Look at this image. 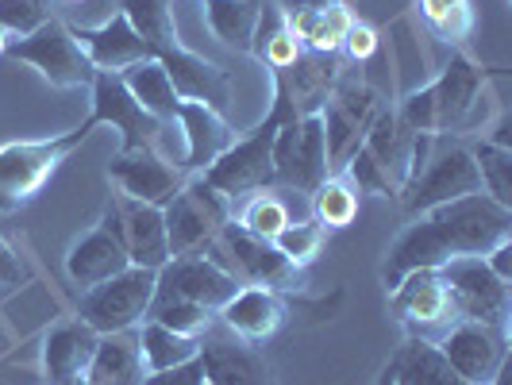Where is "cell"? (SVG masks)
<instances>
[{"mask_svg":"<svg viewBox=\"0 0 512 385\" xmlns=\"http://www.w3.org/2000/svg\"><path fill=\"white\" fill-rule=\"evenodd\" d=\"M201 385H212V382H201Z\"/></svg>","mask_w":512,"mask_h":385,"instance_id":"obj_52","label":"cell"},{"mask_svg":"<svg viewBox=\"0 0 512 385\" xmlns=\"http://www.w3.org/2000/svg\"><path fill=\"white\" fill-rule=\"evenodd\" d=\"M258 12H262V4H258V0H205L208 31H212L224 47L243 51V54H251Z\"/></svg>","mask_w":512,"mask_h":385,"instance_id":"obj_29","label":"cell"},{"mask_svg":"<svg viewBox=\"0 0 512 385\" xmlns=\"http://www.w3.org/2000/svg\"><path fill=\"white\" fill-rule=\"evenodd\" d=\"M285 24L289 31L301 39V47L305 51H316V54H339L343 51V39H347V31L355 24V16L343 8V4H335L328 12H301V16H285Z\"/></svg>","mask_w":512,"mask_h":385,"instance_id":"obj_30","label":"cell"},{"mask_svg":"<svg viewBox=\"0 0 512 385\" xmlns=\"http://www.w3.org/2000/svg\"><path fill=\"white\" fill-rule=\"evenodd\" d=\"M4 285H20V262L8 251V243L0 239V289Z\"/></svg>","mask_w":512,"mask_h":385,"instance_id":"obj_47","label":"cell"},{"mask_svg":"<svg viewBox=\"0 0 512 385\" xmlns=\"http://www.w3.org/2000/svg\"><path fill=\"white\" fill-rule=\"evenodd\" d=\"M270 93H274V104L266 112V120L258 124L251 135L243 139H231V147L212 166H208L201 178L224 197V201H239L247 193H258L266 185H274V135L285 120H293V101H289V89H285L282 70H270Z\"/></svg>","mask_w":512,"mask_h":385,"instance_id":"obj_3","label":"cell"},{"mask_svg":"<svg viewBox=\"0 0 512 385\" xmlns=\"http://www.w3.org/2000/svg\"><path fill=\"white\" fill-rule=\"evenodd\" d=\"M470 193H482L474 154L466 143H443V147H432L424 170L401 189V205L409 216H424V212L470 197Z\"/></svg>","mask_w":512,"mask_h":385,"instance_id":"obj_10","label":"cell"},{"mask_svg":"<svg viewBox=\"0 0 512 385\" xmlns=\"http://www.w3.org/2000/svg\"><path fill=\"white\" fill-rule=\"evenodd\" d=\"M154 282H158V270L128 266L124 274H116L108 282L89 285L77 297V320H85L97 335L139 328L147 320V312H151Z\"/></svg>","mask_w":512,"mask_h":385,"instance_id":"obj_6","label":"cell"},{"mask_svg":"<svg viewBox=\"0 0 512 385\" xmlns=\"http://www.w3.org/2000/svg\"><path fill=\"white\" fill-rule=\"evenodd\" d=\"M339 74H343L339 54H316V51L301 54L289 70H282L285 89H289V101H293V112H297V116L320 112L324 104L332 101Z\"/></svg>","mask_w":512,"mask_h":385,"instance_id":"obj_24","label":"cell"},{"mask_svg":"<svg viewBox=\"0 0 512 385\" xmlns=\"http://www.w3.org/2000/svg\"><path fill=\"white\" fill-rule=\"evenodd\" d=\"M212 316L216 312H208L201 305H189V301H158L151 305L147 312V320H158L162 328H170V332L178 335H189V339H197V335L205 332L208 324H212Z\"/></svg>","mask_w":512,"mask_h":385,"instance_id":"obj_40","label":"cell"},{"mask_svg":"<svg viewBox=\"0 0 512 385\" xmlns=\"http://www.w3.org/2000/svg\"><path fill=\"white\" fill-rule=\"evenodd\" d=\"M205 382V366L201 359H189L174 366V370H158V374H147L139 385H201Z\"/></svg>","mask_w":512,"mask_h":385,"instance_id":"obj_44","label":"cell"},{"mask_svg":"<svg viewBox=\"0 0 512 385\" xmlns=\"http://www.w3.org/2000/svg\"><path fill=\"white\" fill-rule=\"evenodd\" d=\"M359 216V193L347 178H324L312 189V220L320 228H347Z\"/></svg>","mask_w":512,"mask_h":385,"instance_id":"obj_35","label":"cell"},{"mask_svg":"<svg viewBox=\"0 0 512 385\" xmlns=\"http://www.w3.org/2000/svg\"><path fill=\"white\" fill-rule=\"evenodd\" d=\"M512 239V208L497 205L486 193H470L459 201L432 208L424 216H412V224L389 247L382 266L385 289L412 270H439L451 258H486L493 247Z\"/></svg>","mask_w":512,"mask_h":385,"instance_id":"obj_1","label":"cell"},{"mask_svg":"<svg viewBox=\"0 0 512 385\" xmlns=\"http://www.w3.org/2000/svg\"><path fill=\"white\" fill-rule=\"evenodd\" d=\"M120 220H124V247H128L131 266L143 270H162L170 262V247H166V224H162V208L139 205L120 197Z\"/></svg>","mask_w":512,"mask_h":385,"instance_id":"obj_25","label":"cell"},{"mask_svg":"<svg viewBox=\"0 0 512 385\" xmlns=\"http://www.w3.org/2000/svg\"><path fill=\"white\" fill-rule=\"evenodd\" d=\"M393 382H397V359H389V366L378 374V382H374V385H393Z\"/></svg>","mask_w":512,"mask_h":385,"instance_id":"obj_48","label":"cell"},{"mask_svg":"<svg viewBox=\"0 0 512 385\" xmlns=\"http://www.w3.org/2000/svg\"><path fill=\"white\" fill-rule=\"evenodd\" d=\"M416 8H420V16L428 20L432 35L443 39V43L459 47L462 39L470 35L474 16H470V8H466V4H455V0H416Z\"/></svg>","mask_w":512,"mask_h":385,"instance_id":"obj_37","label":"cell"},{"mask_svg":"<svg viewBox=\"0 0 512 385\" xmlns=\"http://www.w3.org/2000/svg\"><path fill=\"white\" fill-rule=\"evenodd\" d=\"M397 359V378L405 385H466L447 366V359L439 355L436 343H424V339H409L405 351L393 355Z\"/></svg>","mask_w":512,"mask_h":385,"instance_id":"obj_34","label":"cell"},{"mask_svg":"<svg viewBox=\"0 0 512 385\" xmlns=\"http://www.w3.org/2000/svg\"><path fill=\"white\" fill-rule=\"evenodd\" d=\"M139 351H143L147 374H158V370H174L181 362L197 359V339L170 332L158 320H143L139 324Z\"/></svg>","mask_w":512,"mask_h":385,"instance_id":"obj_33","label":"cell"},{"mask_svg":"<svg viewBox=\"0 0 512 385\" xmlns=\"http://www.w3.org/2000/svg\"><path fill=\"white\" fill-rule=\"evenodd\" d=\"M51 20L47 0H0V31L24 39Z\"/></svg>","mask_w":512,"mask_h":385,"instance_id":"obj_42","label":"cell"},{"mask_svg":"<svg viewBox=\"0 0 512 385\" xmlns=\"http://www.w3.org/2000/svg\"><path fill=\"white\" fill-rule=\"evenodd\" d=\"M70 35L77 39V47L89 54V62L97 70H104V74H120V70H128L135 62H147L151 58V47L139 39V31L128 24L124 12H116L101 27L70 24Z\"/></svg>","mask_w":512,"mask_h":385,"instance_id":"obj_20","label":"cell"},{"mask_svg":"<svg viewBox=\"0 0 512 385\" xmlns=\"http://www.w3.org/2000/svg\"><path fill=\"white\" fill-rule=\"evenodd\" d=\"M393 385H405V382H401V378H397V382H393Z\"/></svg>","mask_w":512,"mask_h":385,"instance_id":"obj_50","label":"cell"},{"mask_svg":"<svg viewBox=\"0 0 512 385\" xmlns=\"http://www.w3.org/2000/svg\"><path fill=\"white\" fill-rule=\"evenodd\" d=\"M93 112H89V120L101 128V124H112V128L120 131V151H143V147H154V139H158V131L162 124L147 116L139 101L128 93V85L120 81V74H104L97 70L93 77Z\"/></svg>","mask_w":512,"mask_h":385,"instance_id":"obj_16","label":"cell"},{"mask_svg":"<svg viewBox=\"0 0 512 385\" xmlns=\"http://www.w3.org/2000/svg\"><path fill=\"white\" fill-rule=\"evenodd\" d=\"M470 154H474V166L482 178V193L493 197L497 205L512 208V147H497L489 139H478Z\"/></svg>","mask_w":512,"mask_h":385,"instance_id":"obj_36","label":"cell"},{"mask_svg":"<svg viewBox=\"0 0 512 385\" xmlns=\"http://www.w3.org/2000/svg\"><path fill=\"white\" fill-rule=\"evenodd\" d=\"M143 378H147V366L139 351V328L97 339V351L85 370V385H139Z\"/></svg>","mask_w":512,"mask_h":385,"instance_id":"obj_26","label":"cell"},{"mask_svg":"<svg viewBox=\"0 0 512 385\" xmlns=\"http://www.w3.org/2000/svg\"><path fill=\"white\" fill-rule=\"evenodd\" d=\"M178 124L185 131V158H181V174H205L208 166L231 147V128L220 112H212L208 104L181 101Z\"/></svg>","mask_w":512,"mask_h":385,"instance_id":"obj_22","label":"cell"},{"mask_svg":"<svg viewBox=\"0 0 512 385\" xmlns=\"http://www.w3.org/2000/svg\"><path fill=\"white\" fill-rule=\"evenodd\" d=\"M108 178L120 185V197L128 201H139V205H154L162 208L181 185H185V174L178 166L162 162L154 147H143V151H120L112 162H108Z\"/></svg>","mask_w":512,"mask_h":385,"instance_id":"obj_18","label":"cell"},{"mask_svg":"<svg viewBox=\"0 0 512 385\" xmlns=\"http://www.w3.org/2000/svg\"><path fill=\"white\" fill-rule=\"evenodd\" d=\"M170 4L174 0H120V12L139 31V39L151 47V58L181 43L178 31H174V8Z\"/></svg>","mask_w":512,"mask_h":385,"instance_id":"obj_32","label":"cell"},{"mask_svg":"<svg viewBox=\"0 0 512 385\" xmlns=\"http://www.w3.org/2000/svg\"><path fill=\"white\" fill-rule=\"evenodd\" d=\"M497 77L493 70L478 66L462 51H451L436 81L409 89L397 108V120L416 135H451V131H474L478 112L486 97V81Z\"/></svg>","mask_w":512,"mask_h":385,"instance_id":"obj_2","label":"cell"},{"mask_svg":"<svg viewBox=\"0 0 512 385\" xmlns=\"http://www.w3.org/2000/svg\"><path fill=\"white\" fill-rule=\"evenodd\" d=\"M228 205L201 174L185 181L178 193L162 205V224H166V247L170 258L201 255L208 243L216 239V231L228 224Z\"/></svg>","mask_w":512,"mask_h":385,"instance_id":"obj_7","label":"cell"},{"mask_svg":"<svg viewBox=\"0 0 512 385\" xmlns=\"http://www.w3.org/2000/svg\"><path fill=\"white\" fill-rule=\"evenodd\" d=\"M4 58L35 66L54 89H85L97 77V66L89 62V54L77 47V39L70 35V24H62L54 16L39 31H31L24 39H12L4 47Z\"/></svg>","mask_w":512,"mask_h":385,"instance_id":"obj_9","label":"cell"},{"mask_svg":"<svg viewBox=\"0 0 512 385\" xmlns=\"http://www.w3.org/2000/svg\"><path fill=\"white\" fill-rule=\"evenodd\" d=\"M489 385H509V366H505V370H501V374H497V378H493Z\"/></svg>","mask_w":512,"mask_h":385,"instance_id":"obj_49","label":"cell"},{"mask_svg":"<svg viewBox=\"0 0 512 385\" xmlns=\"http://www.w3.org/2000/svg\"><path fill=\"white\" fill-rule=\"evenodd\" d=\"M251 54H255L262 66H270V70H289V66L305 54L301 39H297V35L289 31V24H285L282 8H262V12H258Z\"/></svg>","mask_w":512,"mask_h":385,"instance_id":"obj_31","label":"cell"},{"mask_svg":"<svg viewBox=\"0 0 512 385\" xmlns=\"http://www.w3.org/2000/svg\"><path fill=\"white\" fill-rule=\"evenodd\" d=\"M239 224L251 231V235H258V239H274V235L289 224V208H285L274 193H258V197L247 201Z\"/></svg>","mask_w":512,"mask_h":385,"instance_id":"obj_41","label":"cell"},{"mask_svg":"<svg viewBox=\"0 0 512 385\" xmlns=\"http://www.w3.org/2000/svg\"><path fill=\"white\" fill-rule=\"evenodd\" d=\"M455 4H466V0H455Z\"/></svg>","mask_w":512,"mask_h":385,"instance_id":"obj_51","label":"cell"},{"mask_svg":"<svg viewBox=\"0 0 512 385\" xmlns=\"http://www.w3.org/2000/svg\"><path fill=\"white\" fill-rule=\"evenodd\" d=\"M154 62H162V70L170 77V85H174V93H178V101H197V104H208L212 112H228L231 104V81L228 74L216 66V62H208L201 54H193L189 47H170V51L154 54Z\"/></svg>","mask_w":512,"mask_h":385,"instance_id":"obj_19","label":"cell"},{"mask_svg":"<svg viewBox=\"0 0 512 385\" xmlns=\"http://www.w3.org/2000/svg\"><path fill=\"white\" fill-rule=\"evenodd\" d=\"M343 0H282V16H301V12H328Z\"/></svg>","mask_w":512,"mask_h":385,"instance_id":"obj_46","label":"cell"},{"mask_svg":"<svg viewBox=\"0 0 512 385\" xmlns=\"http://www.w3.org/2000/svg\"><path fill=\"white\" fill-rule=\"evenodd\" d=\"M436 347L466 385H489L509 366V332L474 320H459Z\"/></svg>","mask_w":512,"mask_h":385,"instance_id":"obj_14","label":"cell"},{"mask_svg":"<svg viewBox=\"0 0 512 385\" xmlns=\"http://www.w3.org/2000/svg\"><path fill=\"white\" fill-rule=\"evenodd\" d=\"M374 51H378V31L370 24H351V31H347V39H343V51L351 62H366V58H374Z\"/></svg>","mask_w":512,"mask_h":385,"instance_id":"obj_43","label":"cell"},{"mask_svg":"<svg viewBox=\"0 0 512 385\" xmlns=\"http://www.w3.org/2000/svg\"><path fill=\"white\" fill-rule=\"evenodd\" d=\"M389 305L397 312L401 328L412 339H424V343H439L459 324V312H455L447 289L439 282V270H412V274H405L397 282V289H389Z\"/></svg>","mask_w":512,"mask_h":385,"instance_id":"obj_12","label":"cell"},{"mask_svg":"<svg viewBox=\"0 0 512 385\" xmlns=\"http://www.w3.org/2000/svg\"><path fill=\"white\" fill-rule=\"evenodd\" d=\"M201 255L216 258L239 285H258V289H274V293L301 289V270L270 239H258L235 220H228L224 228L216 231V239Z\"/></svg>","mask_w":512,"mask_h":385,"instance_id":"obj_5","label":"cell"},{"mask_svg":"<svg viewBox=\"0 0 512 385\" xmlns=\"http://www.w3.org/2000/svg\"><path fill=\"white\" fill-rule=\"evenodd\" d=\"M220 324L235 332L243 343H262L282 328L285 320V305L274 289H258V285H243L228 305L216 312Z\"/></svg>","mask_w":512,"mask_h":385,"instance_id":"obj_23","label":"cell"},{"mask_svg":"<svg viewBox=\"0 0 512 385\" xmlns=\"http://www.w3.org/2000/svg\"><path fill=\"white\" fill-rule=\"evenodd\" d=\"M486 266L501 278V282H509L512 285V239L509 243H501V247H493L486 255Z\"/></svg>","mask_w":512,"mask_h":385,"instance_id":"obj_45","label":"cell"},{"mask_svg":"<svg viewBox=\"0 0 512 385\" xmlns=\"http://www.w3.org/2000/svg\"><path fill=\"white\" fill-rule=\"evenodd\" d=\"M131 266L128 247H124V220H120V205L104 208L101 224L93 231H85L70 247L66 255V274L74 278V285L89 289V285H101L116 274H124Z\"/></svg>","mask_w":512,"mask_h":385,"instance_id":"obj_15","label":"cell"},{"mask_svg":"<svg viewBox=\"0 0 512 385\" xmlns=\"http://www.w3.org/2000/svg\"><path fill=\"white\" fill-rule=\"evenodd\" d=\"M120 81L128 85V93L139 101V108L154 116L158 124H170V120H178V93H174V85H170V77L162 70V62H135L128 70H120Z\"/></svg>","mask_w":512,"mask_h":385,"instance_id":"obj_28","label":"cell"},{"mask_svg":"<svg viewBox=\"0 0 512 385\" xmlns=\"http://www.w3.org/2000/svg\"><path fill=\"white\" fill-rule=\"evenodd\" d=\"M439 282L447 289L451 305L459 312V320L489 324L497 332H509L512 316V285L501 282L486 266V258H451L439 266Z\"/></svg>","mask_w":512,"mask_h":385,"instance_id":"obj_8","label":"cell"},{"mask_svg":"<svg viewBox=\"0 0 512 385\" xmlns=\"http://www.w3.org/2000/svg\"><path fill=\"white\" fill-rule=\"evenodd\" d=\"M239 289L243 285L235 282L216 258L185 255V258H170L158 270L151 305H158V301H189V305H201L208 312H220Z\"/></svg>","mask_w":512,"mask_h":385,"instance_id":"obj_13","label":"cell"},{"mask_svg":"<svg viewBox=\"0 0 512 385\" xmlns=\"http://www.w3.org/2000/svg\"><path fill=\"white\" fill-rule=\"evenodd\" d=\"M97 339L85 320H62L43 339V378L47 385H85V370L97 351Z\"/></svg>","mask_w":512,"mask_h":385,"instance_id":"obj_21","label":"cell"},{"mask_svg":"<svg viewBox=\"0 0 512 385\" xmlns=\"http://www.w3.org/2000/svg\"><path fill=\"white\" fill-rule=\"evenodd\" d=\"M197 359L205 366V382L212 385H274L270 366L258 359L255 343H243L224 324H208L197 335Z\"/></svg>","mask_w":512,"mask_h":385,"instance_id":"obj_17","label":"cell"},{"mask_svg":"<svg viewBox=\"0 0 512 385\" xmlns=\"http://www.w3.org/2000/svg\"><path fill=\"white\" fill-rule=\"evenodd\" d=\"M93 128L97 124L85 116V124H77L66 135L35 139V143H4L0 147V212L27 205L51 181L54 170L93 135Z\"/></svg>","mask_w":512,"mask_h":385,"instance_id":"obj_4","label":"cell"},{"mask_svg":"<svg viewBox=\"0 0 512 385\" xmlns=\"http://www.w3.org/2000/svg\"><path fill=\"white\" fill-rule=\"evenodd\" d=\"M270 158H274V181H282L289 189H301V193H312L320 181L332 178L320 112L285 120L278 135H274Z\"/></svg>","mask_w":512,"mask_h":385,"instance_id":"obj_11","label":"cell"},{"mask_svg":"<svg viewBox=\"0 0 512 385\" xmlns=\"http://www.w3.org/2000/svg\"><path fill=\"white\" fill-rule=\"evenodd\" d=\"M324 235H328V231L320 228L316 220H301V224H293V220H289V224H285L270 243H274V247H278V251L297 266V270H305L308 262H316V255H320Z\"/></svg>","mask_w":512,"mask_h":385,"instance_id":"obj_38","label":"cell"},{"mask_svg":"<svg viewBox=\"0 0 512 385\" xmlns=\"http://www.w3.org/2000/svg\"><path fill=\"white\" fill-rule=\"evenodd\" d=\"M343 178L351 181V189L355 193H374V197H401V189H397V181L389 178L382 170V162L374 158V154L359 147V151L351 154L347 162H343Z\"/></svg>","mask_w":512,"mask_h":385,"instance_id":"obj_39","label":"cell"},{"mask_svg":"<svg viewBox=\"0 0 512 385\" xmlns=\"http://www.w3.org/2000/svg\"><path fill=\"white\" fill-rule=\"evenodd\" d=\"M362 147L382 162V170L397 181V189H405V174H409V147H412V131L397 120L393 108H378V116L370 120Z\"/></svg>","mask_w":512,"mask_h":385,"instance_id":"obj_27","label":"cell"}]
</instances>
